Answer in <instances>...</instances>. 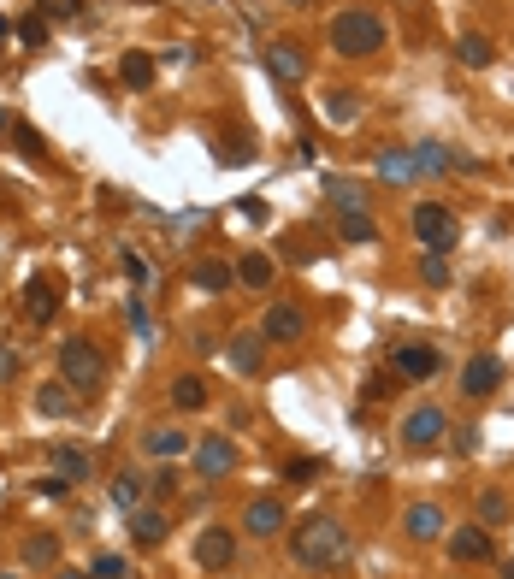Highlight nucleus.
<instances>
[{
    "label": "nucleus",
    "instance_id": "f257e3e1",
    "mask_svg": "<svg viewBox=\"0 0 514 579\" xmlns=\"http://www.w3.org/2000/svg\"><path fill=\"white\" fill-rule=\"evenodd\" d=\"M290 556L302 562V568H314V574H331V568H343L349 562V526L331 515H308L290 526Z\"/></svg>",
    "mask_w": 514,
    "mask_h": 579
},
{
    "label": "nucleus",
    "instance_id": "f03ea898",
    "mask_svg": "<svg viewBox=\"0 0 514 579\" xmlns=\"http://www.w3.org/2000/svg\"><path fill=\"white\" fill-rule=\"evenodd\" d=\"M331 48H337L343 60H373V54H385V18H379L373 6H343V12L331 18Z\"/></svg>",
    "mask_w": 514,
    "mask_h": 579
},
{
    "label": "nucleus",
    "instance_id": "7ed1b4c3",
    "mask_svg": "<svg viewBox=\"0 0 514 579\" xmlns=\"http://www.w3.org/2000/svg\"><path fill=\"white\" fill-rule=\"evenodd\" d=\"M101 379H107V355H101L89 337H65L60 343V385L71 390V396H95Z\"/></svg>",
    "mask_w": 514,
    "mask_h": 579
},
{
    "label": "nucleus",
    "instance_id": "20e7f679",
    "mask_svg": "<svg viewBox=\"0 0 514 579\" xmlns=\"http://www.w3.org/2000/svg\"><path fill=\"white\" fill-rule=\"evenodd\" d=\"M414 237L426 243V255H450L455 237H461V225H455L450 207H438V201H420V207H414Z\"/></svg>",
    "mask_w": 514,
    "mask_h": 579
},
{
    "label": "nucleus",
    "instance_id": "39448f33",
    "mask_svg": "<svg viewBox=\"0 0 514 579\" xmlns=\"http://www.w3.org/2000/svg\"><path fill=\"white\" fill-rule=\"evenodd\" d=\"M190 556H195L201 574H225V568H237V532H231V526H201Z\"/></svg>",
    "mask_w": 514,
    "mask_h": 579
},
{
    "label": "nucleus",
    "instance_id": "423d86ee",
    "mask_svg": "<svg viewBox=\"0 0 514 579\" xmlns=\"http://www.w3.org/2000/svg\"><path fill=\"white\" fill-rule=\"evenodd\" d=\"M231 473H237V438H231V432H207V438L195 444V479L219 485V479H231Z\"/></svg>",
    "mask_w": 514,
    "mask_h": 579
},
{
    "label": "nucleus",
    "instance_id": "0eeeda50",
    "mask_svg": "<svg viewBox=\"0 0 514 579\" xmlns=\"http://www.w3.org/2000/svg\"><path fill=\"white\" fill-rule=\"evenodd\" d=\"M444 432H450V414H444L438 402H420V408L402 414V444H408V450H432Z\"/></svg>",
    "mask_w": 514,
    "mask_h": 579
},
{
    "label": "nucleus",
    "instance_id": "6e6552de",
    "mask_svg": "<svg viewBox=\"0 0 514 579\" xmlns=\"http://www.w3.org/2000/svg\"><path fill=\"white\" fill-rule=\"evenodd\" d=\"M503 355H491V349H479V355H467V367H461V396H473V402H485V396H497L503 385Z\"/></svg>",
    "mask_w": 514,
    "mask_h": 579
},
{
    "label": "nucleus",
    "instance_id": "1a4fd4ad",
    "mask_svg": "<svg viewBox=\"0 0 514 579\" xmlns=\"http://www.w3.org/2000/svg\"><path fill=\"white\" fill-rule=\"evenodd\" d=\"M260 337H266V343H302V337H308V314H302L296 302H272V308L260 314Z\"/></svg>",
    "mask_w": 514,
    "mask_h": 579
},
{
    "label": "nucleus",
    "instance_id": "9d476101",
    "mask_svg": "<svg viewBox=\"0 0 514 579\" xmlns=\"http://www.w3.org/2000/svg\"><path fill=\"white\" fill-rule=\"evenodd\" d=\"M60 302H65V290H60V278L54 272H36L30 284H24V314L36 325H48L54 314H60Z\"/></svg>",
    "mask_w": 514,
    "mask_h": 579
},
{
    "label": "nucleus",
    "instance_id": "9b49d317",
    "mask_svg": "<svg viewBox=\"0 0 514 579\" xmlns=\"http://www.w3.org/2000/svg\"><path fill=\"white\" fill-rule=\"evenodd\" d=\"M438 367H444V355L432 343H402L396 349V379H408V385H426Z\"/></svg>",
    "mask_w": 514,
    "mask_h": 579
},
{
    "label": "nucleus",
    "instance_id": "f8f14e48",
    "mask_svg": "<svg viewBox=\"0 0 514 579\" xmlns=\"http://www.w3.org/2000/svg\"><path fill=\"white\" fill-rule=\"evenodd\" d=\"M290 526V515H284V497H255L249 509H243V532L249 538H278Z\"/></svg>",
    "mask_w": 514,
    "mask_h": 579
},
{
    "label": "nucleus",
    "instance_id": "ddd939ff",
    "mask_svg": "<svg viewBox=\"0 0 514 579\" xmlns=\"http://www.w3.org/2000/svg\"><path fill=\"white\" fill-rule=\"evenodd\" d=\"M444 538H450V556H455V562H491V556H497L491 526H479V520H473V526H455V532H444Z\"/></svg>",
    "mask_w": 514,
    "mask_h": 579
},
{
    "label": "nucleus",
    "instance_id": "4468645a",
    "mask_svg": "<svg viewBox=\"0 0 514 579\" xmlns=\"http://www.w3.org/2000/svg\"><path fill=\"white\" fill-rule=\"evenodd\" d=\"M402 532H408V538H420V544H438V538L450 532V520H444V509H438V503H408Z\"/></svg>",
    "mask_w": 514,
    "mask_h": 579
},
{
    "label": "nucleus",
    "instance_id": "2eb2a0df",
    "mask_svg": "<svg viewBox=\"0 0 514 579\" xmlns=\"http://www.w3.org/2000/svg\"><path fill=\"white\" fill-rule=\"evenodd\" d=\"M225 361H231V373H260V361H266V337L260 331H237L231 343H225Z\"/></svg>",
    "mask_w": 514,
    "mask_h": 579
},
{
    "label": "nucleus",
    "instance_id": "dca6fc26",
    "mask_svg": "<svg viewBox=\"0 0 514 579\" xmlns=\"http://www.w3.org/2000/svg\"><path fill=\"white\" fill-rule=\"evenodd\" d=\"M166 532H172V520L160 515V509H130V544H142V550H160L166 544Z\"/></svg>",
    "mask_w": 514,
    "mask_h": 579
},
{
    "label": "nucleus",
    "instance_id": "f3484780",
    "mask_svg": "<svg viewBox=\"0 0 514 579\" xmlns=\"http://www.w3.org/2000/svg\"><path fill=\"white\" fill-rule=\"evenodd\" d=\"M18 556H24V568H30V574H42V568H60L65 544H60V532H30Z\"/></svg>",
    "mask_w": 514,
    "mask_h": 579
},
{
    "label": "nucleus",
    "instance_id": "a211bd4d",
    "mask_svg": "<svg viewBox=\"0 0 514 579\" xmlns=\"http://www.w3.org/2000/svg\"><path fill=\"white\" fill-rule=\"evenodd\" d=\"M48 473H60L65 485H83V479L95 473V461L77 450V444H54V455H48Z\"/></svg>",
    "mask_w": 514,
    "mask_h": 579
},
{
    "label": "nucleus",
    "instance_id": "6ab92c4d",
    "mask_svg": "<svg viewBox=\"0 0 514 579\" xmlns=\"http://www.w3.org/2000/svg\"><path fill=\"white\" fill-rule=\"evenodd\" d=\"M266 71H272L278 83H302V77H308V60H302V48L272 42V48H266Z\"/></svg>",
    "mask_w": 514,
    "mask_h": 579
},
{
    "label": "nucleus",
    "instance_id": "aec40b11",
    "mask_svg": "<svg viewBox=\"0 0 514 579\" xmlns=\"http://www.w3.org/2000/svg\"><path fill=\"white\" fill-rule=\"evenodd\" d=\"M190 284L201 290V296H225V290L237 284V272H231L225 260H195V266H190Z\"/></svg>",
    "mask_w": 514,
    "mask_h": 579
},
{
    "label": "nucleus",
    "instance_id": "412c9836",
    "mask_svg": "<svg viewBox=\"0 0 514 579\" xmlns=\"http://www.w3.org/2000/svg\"><path fill=\"white\" fill-rule=\"evenodd\" d=\"M231 272H237V284H243V290H272V278H278L272 255H260V249H249V255L237 260Z\"/></svg>",
    "mask_w": 514,
    "mask_h": 579
},
{
    "label": "nucleus",
    "instance_id": "4be33fe9",
    "mask_svg": "<svg viewBox=\"0 0 514 579\" xmlns=\"http://www.w3.org/2000/svg\"><path fill=\"white\" fill-rule=\"evenodd\" d=\"M142 450L160 455V461H178V455L190 450V432H178V426H154V432L142 438Z\"/></svg>",
    "mask_w": 514,
    "mask_h": 579
},
{
    "label": "nucleus",
    "instance_id": "5701e85b",
    "mask_svg": "<svg viewBox=\"0 0 514 579\" xmlns=\"http://www.w3.org/2000/svg\"><path fill=\"white\" fill-rule=\"evenodd\" d=\"M325 195L337 213H367V184H355V178H325Z\"/></svg>",
    "mask_w": 514,
    "mask_h": 579
},
{
    "label": "nucleus",
    "instance_id": "b1692460",
    "mask_svg": "<svg viewBox=\"0 0 514 579\" xmlns=\"http://www.w3.org/2000/svg\"><path fill=\"white\" fill-rule=\"evenodd\" d=\"M337 237L367 249V243H379V225H373V213H337Z\"/></svg>",
    "mask_w": 514,
    "mask_h": 579
},
{
    "label": "nucleus",
    "instance_id": "393cba45",
    "mask_svg": "<svg viewBox=\"0 0 514 579\" xmlns=\"http://www.w3.org/2000/svg\"><path fill=\"white\" fill-rule=\"evenodd\" d=\"M455 60L473 65V71H485V65L497 60V48H491L485 36H473V30H467V36H455Z\"/></svg>",
    "mask_w": 514,
    "mask_h": 579
},
{
    "label": "nucleus",
    "instance_id": "a878e982",
    "mask_svg": "<svg viewBox=\"0 0 514 579\" xmlns=\"http://www.w3.org/2000/svg\"><path fill=\"white\" fill-rule=\"evenodd\" d=\"M509 497H503V491H479V503H473V520H479V526H509Z\"/></svg>",
    "mask_w": 514,
    "mask_h": 579
},
{
    "label": "nucleus",
    "instance_id": "bb28decb",
    "mask_svg": "<svg viewBox=\"0 0 514 579\" xmlns=\"http://www.w3.org/2000/svg\"><path fill=\"white\" fill-rule=\"evenodd\" d=\"M71 408H77V396H71L65 385H42V390H36V414H48V420H65Z\"/></svg>",
    "mask_w": 514,
    "mask_h": 579
},
{
    "label": "nucleus",
    "instance_id": "cd10ccee",
    "mask_svg": "<svg viewBox=\"0 0 514 579\" xmlns=\"http://www.w3.org/2000/svg\"><path fill=\"white\" fill-rule=\"evenodd\" d=\"M172 402H178V408H207V379H195V373H178V379H172Z\"/></svg>",
    "mask_w": 514,
    "mask_h": 579
},
{
    "label": "nucleus",
    "instance_id": "c85d7f7f",
    "mask_svg": "<svg viewBox=\"0 0 514 579\" xmlns=\"http://www.w3.org/2000/svg\"><path fill=\"white\" fill-rule=\"evenodd\" d=\"M119 77H125V89H148V83H154V60L136 48V54H125V60H119Z\"/></svg>",
    "mask_w": 514,
    "mask_h": 579
},
{
    "label": "nucleus",
    "instance_id": "c756f323",
    "mask_svg": "<svg viewBox=\"0 0 514 579\" xmlns=\"http://www.w3.org/2000/svg\"><path fill=\"white\" fill-rule=\"evenodd\" d=\"M320 113L331 119V125H355V113H361V107H355V95H349V89H331Z\"/></svg>",
    "mask_w": 514,
    "mask_h": 579
},
{
    "label": "nucleus",
    "instance_id": "7c9ffc66",
    "mask_svg": "<svg viewBox=\"0 0 514 579\" xmlns=\"http://www.w3.org/2000/svg\"><path fill=\"white\" fill-rule=\"evenodd\" d=\"M320 473H325V461H320V455H296V461L284 467V485H314Z\"/></svg>",
    "mask_w": 514,
    "mask_h": 579
},
{
    "label": "nucleus",
    "instance_id": "2f4dec72",
    "mask_svg": "<svg viewBox=\"0 0 514 579\" xmlns=\"http://www.w3.org/2000/svg\"><path fill=\"white\" fill-rule=\"evenodd\" d=\"M12 142H18V154H24V160H42V154H48V148H42V130L24 125V119H12Z\"/></svg>",
    "mask_w": 514,
    "mask_h": 579
},
{
    "label": "nucleus",
    "instance_id": "473e14b6",
    "mask_svg": "<svg viewBox=\"0 0 514 579\" xmlns=\"http://www.w3.org/2000/svg\"><path fill=\"white\" fill-rule=\"evenodd\" d=\"M113 503H119L125 515L142 503V473H119V479H113Z\"/></svg>",
    "mask_w": 514,
    "mask_h": 579
},
{
    "label": "nucleus",
    "instance_id": "72a5a7b5",
    "mask_svg": "<svg viewBox=\"0 0 514 579\" xmlns=\"http://www.w3.org/2000/svg\"><path fill=\"white\" fill-rule=\"evenodd\" d=\"M379 178H390V184H402V178H414V154H379Z\"/></svg>",
    "mask_w": 514,
    "mask_h": 579
},
{
    "label": "nucleus",
    "instance_id": "f704fd0d",
    "mask_svg": "<svg viewBox=\"0 0 514 579\" xmlns=\"http://www.w3.org/2000/svg\"><path fill=\"white\" fill-rule=\"evenodd\" d=\"M83 574H89V579H125L130 568H125V556H113V550H101V556H95V562H89Z\"/></svg>",
    "mask_w": 514,
    "mask_h": 579
},
{
    "label": "nucleus",
    "instance_id": "c9c22d12",
    "mask_svg": "<svg viewBox=\"0 0 514 579\" xmlns=\"http://www.w3.org/2000/svg\"><path fill=\"white\" fill-rule=\"evenodd\" d=\"M444 166H450V154H444L438 142H420V148H414V172H444Z\"/></svg>",
    "mask_w": 514,
    "mask_h": 579
},
{
    "label": "nucleus",
    "instance_id": "e433bc0d",
    "mask_svg": "<svg viewBox=\"0 0 514 579\" xmlns=\"http://www.w3.org/2000/svg\"><path fill=\"white\" fill-rule=\"evenodd\" d=\"M119 266H125V278H130V284H142V290L154 284V266H148V260L136 255V249H125V255H119Z\"/></svg>",
    "mask_w": 514,
    "mask_h": 579
},
{
    "label": "nucleus",
    "instance_id": "4c0bfd02",
    "mask_svg": "<svg viewBox=\"0 0 514 579\" xmlns=\"http://www.w3.org/2000/svg\"><path fill=\"white\" fill-rule=\"evenodd\" d=\"M420 278H426L432 290H444V284H450V266H444V255H426V260H420Z\"/></svg>",
    "mask_w": 514,
    "mask_h": 579
},
{
    "label": "nucleus",
    "instance_id": "58836bf2",
    "mask_svg": "<svg viewBox=\"0 0 514 579\" xmlns=\"http://www.w3.org/2000/svg\"><path fill=\"white\" fill-rule=\"evenodd\" d=\"M42 36H48V12H30V18L18 24V42H30V48H36Z\"/></svg>",
    "mask_w": 514,
    "mask_h": 579
},
{
    "label": "nucleus",
    "instance_id": "ea45409f",
    "mask_svg": "<svg viewBox=\"0 0 514 579\" xmlns=\"http://www.w3.org/2000/svg\"><path fill=\"white\" fill-rule=\"evenodd\" d=\"M130 331H136L142 343H154V314H148L142 302H130Z\"/></svg>",
    "mask_w": 514,
    "mask_h": 579
},
{
    "label": "nucleus",
    "instance_id": "a19ab883",
    "mask_svg": "<svg viewBox=\"0 0 514 579\" xmlns=\"http://www.w3.org/2000/svg\"><path fill=\"white\" fill-rule=\"evenodd\" d=\"M65 491H71V485H65L60 473H48V479H36V497H42V503H60Z\"/></svg>",
    "mask_w": 514,
    "mask_h": 579
},
{
    "label": "nucleus",
    "instance_id": "79ce46f5",
    "mask_svg": "<svg viewBox=\"0 0 514 579\" xmlns=\"http://www.w3.org/2000/svg\"><path fill=\"white\" fill-rule=\"evenodd\" d=\"M148 491H154V497H172V491H178V473H172V467L148 473Z\"/></svg>",
    "mask_w": 514,
    "mask_h": 579
},
{
    "label": "nucleus",
    "instance_id": "37998d69",
    "mask_svg": "<svg viewBox=\"0 0 514 579\" xmlns=\"http://www.w3.org/2000/svg\"><path fill=\"white\" fill-rule=\"evenodd\" d=\"M390 390H396V379H390V373H373V379L361 385V396H367V402H379V396H390Z\"/></svg>",
    "mask_w": 514,
    "mask_h": 579
},
{
    "label": "nucleus",
    "instance_id": "c03bdc74",
    "mask_svg": "<svg viewBox=\"0 0 514 579\" xmlns=\"http://www.w3.org/2000/svg\"><path fill=\"white\" fill-rule=\"evenodd\" d=\"M18 367H24V361H18V349H12V343H0V385H6V379H18Z\"/></svg>",
    "mask_w": 514,
    "mask_h": 579
},
{
    "label": "nucleus",
    "instance_id": "a18cd8bd",
    "mask_svg": "<svg viewBox=\"0 0 514 579\" xmlns=\"http://www.w3.org/2000/svg\"><path fill=\"white\" fill-rule=\"evenodd\" d=\"M42 12H54V18H71V12H83V0H36Z\"/></svg>",
    "mask_w": 514,
    "mask_h": 579
},
{
    "label": "nucleus",
    "instance_id": "49530a36",
    "mask_svg": "<svg viewBox=\"0 0 514 579\" xmlns=\"http://www.w3.org/2000/svg\"><path fill=\"white\" fill-rule=\"evenodd\" d=\"M54 579H89V574H83V568H65V562H60V568H54Z\"/></svg>",
    "mask_w": 514,
    "mask_h": 579
},
{
    "label": "nucleus",
    "instance_id": "de8ad7c7",
    "mask_svg": "<svg viewBox=\"0 0 514 579\" xmlns=\"http://www.w3.org/2000/svg\"><path fill=\"white\" fill-rule=\"evenodd\" d=\"M0 136H12V113L6 107H0Z\"/></svg>",
    "mask_w": 514,
    "mask_h": 579
},
{
    "label": "nucleus",
    "instance_id": "09e8293b",
    "mask_svg": "<svg viewBox=\"0 0 514 579\" xmlns=\"http://www.w3.org/2000/svg\"><path fill=\"white\" fill-rule=\"evenodd\" d=\"M6 42H12V24H6V18H0V48H6Z\"/></svg>",
    "mask_w": 514,
    "mask_h": 579
},
{
    "label": "nucleus",
    "instance_id": "8fccbe9b",
    "mask_svg": "<svg viewBox=\"0 0 514 579\" xmlns=\"http://www.w3.org/2000/svg\"><path fill=\"white\" fill-rule=\"evenodd\" d=\"M503 579H514V562H503Z\"/></svg>",
    "mask_w": 514,
    "mask_h": 579
},
{
    "label": "nucleus",
    "instance_id": "3c124183",
    "mask_svg": "<svg viewBox=\"0 0 514 579\" xmlns=\"http://www.w3.org/2000/svg\"><path fill=\"white\" fill-rule=\"evenodd\" d=\"M290 6H314V0H290Z\"/></svg>",
    "mask_w": 514,
    "mask_h": 579
},
{
    "label": "nucleus",
    "instance_id": "603ef678",
    "mask_svg": "<svg viewBox=\"0 0 514 579\" xmlns=\"http://www.w3.org/2000/svg\"><path fill=\"white\" fill-rule=\"evenodd\" d=\"M0 579H18V574H0Z\"/></svg>",
    "mask_w": 514,
    "mask_h": 579
}]
</instances>
